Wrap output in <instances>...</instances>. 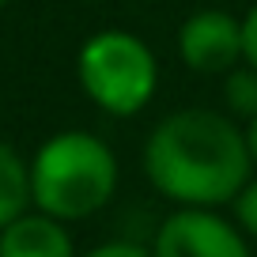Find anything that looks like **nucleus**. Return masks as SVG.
Masks as SVG:
<instances>
[{
    "mask_svg": "<svg viewBox=\"0 0 257 257\" xmlns=\"http://www.w3.org/2000/svg\"><path fill=\"white\" fill-rule=\"evenodd\" d=\"M242 61L257 68V4L242 16Z\"/></svg>",
    "mask_w": 257,
    "mask_h": 257,
    "instance_id": "9d476101",
    "label": "nucleus"
},
{
    "mask_svg": "<svg viewBox=\"0 0 257 257\" xmlns=\"http://www.w3.org/2000/svg\"><path fill=\"white\" fill-rule=\"evenodd\" d=\"M178 57L201 76H223L242 61V19L223 8H201L178 27Z\"/></svg>",
    "mask_w": 257,
    "mask_h": 257,
    "instance_id": "39448f33",
    "label": "nucleus"
},
{
    "mask_svg": "<svg viewBox=\"0 0 257 257\" xmlns=\"http://www.w3.org/2000/svg\"><path fill=\"white\" fill-rule=\"evenodd\" d=\"M152 257H249V246L212 208H178L163 219Z\"/></svg>",
    "mask_w": 257,
    "mask_h": 257,
    "instance_id": "20e7f679",
    "label": "nucleus"
},
{
    "mask_svg": "<svg viewBox=\"0 0 257 257\" xmlns=\"http://www.w3.org/2000/svg\"><path fill=\"white\" fill-rule=\"evenodd\" d=\"M27 167H31V204L61 223L102 212L117 189V159L110 144L83 128L53 133Z\"/></svg>",
    "mask_w": 257,
    "mask_h": 257,
    "instance_id": "f03ea898",
    "label": "nucleus"
},
{
    "mask_svg": "<svg viewBox=\"0 0 257 257\" xmlns=\"http://www.w3.org/2000/svg\"><path fill=\"white\" fill-rule=\"evenodd\" d=\"M76 80L98 110L133 117L155 98L159 61L144 38L128 31H98L76 53Z\"/></svg>",
    "mask_w": 257,
    "mask_h": 257,
    "instance_id": "7ed1b4c3",
    "label": "nucleus"
},
{
    "mask_svg": "<svg viewBox=\"0 0 257 257\" xmlns=\"http://www.w3.org/2000/svg\"><path fill=\"white\" fill-rule=\"evenodd\" d=\"M246 148H249V159H253V167H257V117L246 121Z\"/></svg>",
    "mask_w": 257,
    "mask_h": 257,
    "instance_id": "f8f14e48",
    "label": "nucleus"
},
{
    "mask_svg": "<svg viewBox=\"0 0 257 257\" xmlns=\"http://www.w3.org/2000/svg\"><path fill=\"white\" fill-rule=\"evenodd\" d=\"M234 216H238L242 231L257 238V178L238 189V197H234Z\"/></svg>",
    "mask_w": 257,
    "mask_h": 257,
    "instance_id": "1a4fd4ad",
    "label": "nucleus"
},
{
    "mask_svg": "<svg viewBox=\"0 0 257 257\" xmlns=\"http://www.w3.org/2000/svg\"><path fill=\"white\" fill-rule=\"evenodd\" d=\"M0 257H76L72 234L46 212H23L0 227Z\"/></svg>",
    "mask_w": 257,
    "mask_h": 257,
    "instance_id": "423d86ee",
    "label": "nucleus"
},
{
    "mask_svg": "<svg viewBox=\"0 0 257 257\" xmlns=\"http://www.w3.org/2000/svg\"><path fill=\"white\" fill-rule=\"evenodd\" d=\"M246 128L219 110H178L152 128L144 144V174L182 208H219L249 182Z\"/></svg>",
    "mask_w": 257,
    "mask_h": 257,
    "instance_id": "f257e3e1",
    "label": "nucleus"
},
{
    "mask_svg": "<svg viewBox=\"0 0 257 257\" xmlns=\"http://www.w3.org/2000/svg\"><path fill=\"white\" fill-rule=\"evenodd\" d=\"M83 257H152L144 246H133V242H106V246H95Z\"/></svg>",
    "mask_w": 257,
    "mask_h": 257,
    "instance_id": "9b49d317",
    "label": "nucleus"
},
{
    "mask_svg": "<svg viewBox=\"0 0 257 257\" xmlns=\"http://www.w3.org/2000/svg\"><path fill=\"white\" fill-rule=\"evenodd\" d=\"M223 106L231 117H257V68L238 61L231 72H223Z\"/></svg>",
    "mask_w": 257,
    "mask_h": 257,
    "instance_id": "6e6552de",
    "label": "nucleus"
},
{
    "mask_svg": "<svg viewBox=\"0 0 257 257\" xmlns=\"http://www.w3.org/2000/svg\"><path fill=\"white\" fill-rule=\"evenodd\" d=\"M31 208V167L12 144L0 140V227Z\"/></svg>",
    "mask_w": 257,
    "mask_h": 257,
    "instance_id": "0eeeda50",
    "label": "nucleus"
},
{
    "mask_svg": "<svg viewBox=\"0 0 257 257\" xmlns=\"http://www.w3.org/2000/svg\"><path fill=\"white\" fill-rule=\"evenodd\" d=\"M4 4H12V0H0V8H4Z\"/></svg>",
    "mask_w": 257,
    "mask_h": 257,
    "instance_id": "ddd939ff",
    "label": "nucleus"
}]
</instances>
